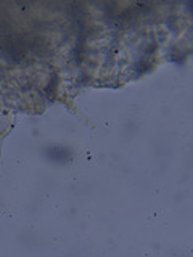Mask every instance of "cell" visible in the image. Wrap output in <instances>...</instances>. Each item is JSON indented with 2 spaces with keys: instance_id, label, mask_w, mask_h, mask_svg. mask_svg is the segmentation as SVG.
<instances>
[{
  "instance_id": "cell-1",
  "label": "cell",
  "mask_w": 193,
  "mask_h": 257,
  "mask_svg": "<svg viewBox=\"0 0 193 257\" xmlns=\"http://www.w3.org/2000/svg\"><path fill=\"white\" fill-rule=\"evenodd\" d=\"M47 156L55 162H65L71 158V153L68 150L61 148V146H52V148L47 150Z\"/></svg>"
}]
</instances>
